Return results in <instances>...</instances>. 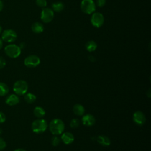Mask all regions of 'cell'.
Listing matches in <instances>:
<instances>
[{
    "label": "cell",
    "mask_w": 151,
    "mask_h": 151,
    "mask_svg": "<svg viewBox=\"0 0 151 151\" xmlns=\"http://www.w3.org/2000/svg\"><path fill=\"white\" fill-rule=\"evenodd\" d=\"M49 130L53 135L61 134L65 129V124L60 119H54L51 120L48 125Z\"/></svg>",
    "instance_id": "6da1fadb"
},
{
    "label": "cell",
    "mask_w": 151,
    "mask_h": 151,
    "mask_svg": "<svg viewBox=\"0 0 151 151\" xmlns=\"http://www.w3.org/2000/svg\"><path fill=\"white\" fill-rule=\"evenodd\" d=\"M48 127V124L45 120L38 119L35 120L31 124V129L32 132L37 134L44 133Z\"/></svg>",
    "instance_id": "7a4b0ae2"
},
{
    "label": "cell",
    "mask_w": 151,
    "mask_h": 151,
    "mask_svg": "<svg viewBox=\"0 0 151 151\" xmlns=\"http://www.w3.org/2000/svg\"><path fill=\"white\" fill-rule=\"evenodd\" d=\"M4 52L8 57L16 58L20 55L21 53V49L19 48V45L10 43L5 46L4 48Z\"/></svg>",
    "instance_id": "3957f363"
},
{
    "label": "cell",
    "mask_w": 151,
    "mask_h": 151,
    "mask_svg": "<svg viewBox=\"0 0 151 151\" xmlns=\"http://www.w3.org/2000/svg\"><path fill=\"white\" fill-rule=\"evenodd\" d=\"M28 90V85L26 81L19 80L16 81L13 85V91L18 96H23Z\"/></svg>",
    "instance_id": "277c9868"
},
{
    "label": "cell",
    "mask_w": 151,
    "mask_h": 151,
    "mask_svg": "<svg viewBox=\"0 0 151 151\" xmlns=\"http://www.w3.org/2000/svg\"><path fill=\"white\" fill-rule=\"evenodd\" d=\"M17 38V32L12 29H6L2 31L1 33V39L4 42L12 43Z\"/></svg>",
    "instance_id": "5b68a950"
},
{
    "label": "cell",
    "mask_w": 151,
    "mask_h": 151,
    "mask_svg": "<svg viewBox=\"0 0 151 151\" xmlns=\"http://www.w3.org/2000/svg\"><path fill=\"white\" fill-rule=\"evenodd\" d=\"M80 7L82 11L87 14H93L96 10V4L93 0H82Z\"/></svg>",
    "instance_id": "8992f818"
},
{
    "label": "cell",
    "mask_w": 151,
    "mask_h": 151,
    "mask_svg": "<svg viewBox=\"0 0 151 151\" xmlns=\"http://www.w3.org/2000/svg\"><path fill=\"white\" fill-rule=\"evenodd\" d=\"M24 63L28 68H34L40 64V58L36 55H30L24 59Z\"/></svg>",
    "instance_id": "52a82bcc"
},
{
    "label": "cell",
    "mask_w": 151,
    "mask_h": 151,
    "mask_svg": "<svg viewBox=\"0 0 151 151\" xmlns=\"http://www.w3.org/2000/svg\"><path fill=\"white\" fill-rule=\"evenodd\" d=\"M104 19L103 15L100 12H94L91 17V23L92 25L96 27L99 28L104 24Z\"/></svg>",
    "instance_id": "ba28073f"
},
{
    "label": "cell",
    "mask_w": 151,
    "mask_h": 151,
    "mask_svg": "<svg viewBox=\"0 0 151 151\" xmlns=\"http://www.w3.org/2000/svg\"><path fill=\"white\" fill-rule=\"evenodd\" d=\"M54 18V11L49 8H44L41 13V19L44 23L50 22Z\"/></svg>",
    "instance_id": "9c48e42d"
},
{
    "label": "cell",
    "mask_w": 151,
    "mask_h": 151,
    "mask_svg": "<svg viewBox=\"0 0 151 151\" xmlns=\"http://www.w3.org/2000/svg\"><path fill=\"white\" fill-rule=\"evenodd\" d=\"M133 120L136 124L138 126H143L146 123V117L142 111L137 110L134 112L133 114Z\"/></svg>",
    "instance_id": "30bf717a"
},
{
    "label": "cell",
    "mask_w": 151,
    "mask_h": 151,
    "mask_svg": "<svg viewBox=\"0 0 151 151\" xmlns=\"http://www.w3.org/2000/svg\"><path fill=\"white\" fill-rule=\"evenodd\" d=\"M81 122L84 126H92L96 123V119L91 114H86L83 115Z\"/></svg>",
    "instance_id": "8fae6325"
},
{
    "label": "cell",
    "mask_w": 151,
    "mask_h": 151,
    "mask_svg": "<svg viewBox=\"0 0 151 151\" xmlns=\"http://www.w3.org/2000/svg\"><path fill=\"white\" fill-rule=\"evenodd\" d=\"M19 98L16 94H11L8 96L5 99V103L10 106H15L19 102Z\"/></svg>",
    "instance_id": "7c38bea8"
},
{
    "label": "cell",
    "mask_w": 151,
    "mask_h": 151,
    "mask_svg": "<svg viewBox=\"0 0 151 151\" xmlns=\"http://www.w3.org/2000/svg\"><path fill=\"white\" fill-rule=\"evenodd\" d=\"M61 139L65 145H70L74 142V136L71 132H66L62 133Z\"/></svg>",
    "instance_id": "4fadbf2b"
},
{
    "label": "cell",
    "mask_w": 151,
    "mask_h": 151,
    "mask_svg": "<svg viewBox=\"0 0 151 151\" xmlns=\"http://www.w3.org/2000/svg\"><path fill=\"white\" fill-rule=\"evenodd\" d=\"M97 142L103 146H109L111 144V141L109 137L104 135H99L97 136Z\"/></svg>",
    "instance_id": "5bb4252c"
},
{
    "label": "cell",
    "mask_w": 151,
    "mask_h": 151,
    "mask_svg": "<svg viewBox=\"0 0 151 151\" xmlns=\"http://www.w3.org/2000/svg\"><path fill=\"white\" fill-rule=\"evenodd\" d=\"M73 111L76 115L78 116H82L84 114L85 109L82 104L77 103L74 105L73 107Z\"/></svg>",
    "instance_id": "9a60e30c"
},
{
    "label": "cell",
    "mask_w": 151,
    "mask_h": 151,
    "mask_svg": "<svg viewBox=\"0 0 151 151\" xmlns=\"http://www.w3.org/2000/svg\"><path fill=\"white\" fill-rule=\"evenodd\" d=\"M33 113L36 117L41 119L45 115V111L42 107L40 106H37L34 109Z\"/></svg>",
    "instance_id": "2e32d148"
},
{
    "label": "cell",
    "mask_w": 151,
    "mask_h": 151,
    "mask_svg": "<svg viewBox=\"0 0 151 151\" xmlns=\"http://www.w3.org/2000/svg\"><path fill=\"white\" fill-rule=\"evenodd\" d=\"M31 30L35 34H40L44 31V26L40 22H34L31 25Z\"/></svg>",
    "instance_id": "e0dca14e"
},
{
    "label": "cell",
    "mask_w": 151,
    "mask_h": 151,
    "mask_svg": "<svg viewBox=\"0 0 151 151\" xmlns=\"http://www.w3.org/2000/svg\"><path fill=\"white\" fill-rule=\"evenodd\" d=\"M9 89L8 85L3 82H0V96H5L9 93Z\"/></svg>",
    "instance_id": "ac0fdd59"
},
{
    "label": "cell",
    "mask_w": 151,
    "mask_h": 151,
    "mask_svg": "<svg viewBox=\"0 0 151 151\" xmlns=\"http://www.w3.org/2000/svg\"><path fill=\"white\" fill-rule=\"evenodd\" d=\"M36 99V96L31 93H27L26 94H24V100L27 103H33L35 101Z\"/></svg>",
    "instance_id": "d6986e66"
},
{
    "label": "cell",
    "mask_w": 151,
    "mask_h": 151,
    "mask_svg": "<svg viewBox=\"0 0 151 151\" xmlns=\"http://www.w3.org/2000/svg\"><path fill=\"white\" fill-rule=\"evenodd\" d=\"M97 47V45L96 42L93 40L88 41L86 44V48L89 52H93V51H95L96 50Z\"/></svg>",
    "instance_id": "ffe728a7"
},
{
    "label": "cell",
    "mask_w": 151,
    "mask_h": 151,
    "mask_svg": "<svg viewBox=\"0 0 151 151\" xmlns=\"http://www.w3.org/2000/svg\"><path fill=\"white\" fill-rule=\"evenodd\" d=\"M64 5L61 2H55L52 4V8L55 12H61L64 9Z\"/></svg>",
    "instance_id": "44dd1931"
},
{
    "label": "cell",
    "mask_w": 151,
    "mask_h": 151,
    "mask_svg": "<svg viewBox=\"0 0 151 151\" xmlns=\"http://www.w3.org/2000/svg\"><path fill=\"white\" fill-rule=\"evenodd\" d=\"M61 142L60 139L56 135H54L51 139V143L53 146H57L60 145Z\"/></svg>",
    "instance_id": "7402d4cb"
},
{
    "label": "cell",
    "mask_w": 151,
    "mask_h": 151,
    "mask_svg": "<svg viewBox=\"0 0 151 151\" xmlns=\"http://www.w3.org/2000/svg\"><path fill=\"white\" fill-rule=\"evenodd\" d=\"M79 125H80V120L78 119L74 118L70 121V126L73 129L77 128L79 126Z\"/></svg>",
    "instance_id": "603a6c76"
},
{
    "label": "cell",
    "mask_w": 151,
    "mask_h": 151,
    "mask_svg": "<svg viewBox=\"0 0 151 151\" xmlns=\"http://www.w3.org/2000/svg\"><path fill=\"white\" fill-rule=\"evenodd\" d=\"M36 4L39 7L44 8L47 5V1L46 0H36Z\"/></svg>",
    "instance_id": "cb8c5ba5"
},
{
    "label": "cell",
    "mask_w": 151,
    "mask_h": 151,
    "mask_svg": "<svg viewBox=\"0 0 151 151\" xmlns=\"http://www.w3.org/2000/svg\"><path fill=\"white\" fill-rule=\"evenodd\" d=\"M6 147V143L5 140L0 137V150H2Z\"/></svg>",
    "instance_id": "d4e9b609"
},
{
    "label": "cell",
    "mask_w": 151,
    "mask_h": 151,
    "mask_svg": "<svg viewBox=\"0 0 151 151\" xmlns=\"http://www.w3.org/2000/svg\"><path fill=\"white\" fill-rule=\"evenodd\" d=\"M6 64V63L5 60L3 57L0 56V69L4 68L5 67Z\"/></svg>",
    "instance_id": "484cf974"
},
{
    "label": "cell",
    "mask_w": 151,
    "mask_h": 151,
    "mask_svg": "<svg viewBox=\"0 0 151 151\" xmlns=\"http://www.w3.org/2000/svg\"><path fill=\"white\" fill-rule=\"evenodd\" d=\"M6 120V116L5 114L0 111V123H3Z\"/></svg>",
    "instance_id": "4316f807"
},
{
    "label": "cell",
    "mask_w": 151,
    "mask_h": 151,
    "mask_svg": "<svg viewBox=\"0 0 151 151\" xmlns=\"http://www.w3.org/2000/svg\"><path fill=\"white\" fill-rule=\"evenodd\" d=\"M106 4V0H96V5L99 7L103 6Z\"/></svg>",
    "instance_id": "83f0119b"
},
{
    "label": "cell",
    "mask_w": 151,
    "mask_h": 151,
    "mask_svg": "<svg viewBox=\"0 0 151 151\" xmlns=\"http://www.w3.org/2000/svg\"><path fill=\"white\" fill-rule=\"evenodd\" d=\"M4 2L2 0H0V12L2 11L3 8H4Z\"/></svg>",
    "instance_id": "f1b7e54d"
},
{
    "label": "cell",
    "mask_w": 151,
    "mask_h": 151,
    "mask_svg": "<svg viewBox=\"0 0 151 151\" xmlns=\"http://www.w3.org/2000/svg\"><path fill=\"white\" fill-rule=\"evenodd\" d=\"M19 48H20L21 50H22V48H24L25 47V42H21L20 44L19 45Z\"/></svg>",
    "instance_id": "f546056e"
},
{
    "label": "cell",
    "mask_w": 151,
    "mask_h": 151,
    "mask_svg": "<svg viewBox=\"0 0 151 151\" xmlns=\"http://www.w3.org/2000/svg\"><path fill=\"white\" fill-rule=\"evenodd\" d=\"M88 60H89L90 61H91V62H94V61H95V60H96L95 57H94L92 56V55L88 56Z\"/></svg>",
    "instance_id": "4dcf8cb0"
},
{
    "label": "cell",
    "mask_w": 151,
    "mask_h": 151,
    "mask_svg": "<svg viewBox=\"0 0 151 151\" xmlns=\"http://www.w3.org/2000/svg\"><path fill=\"white\" fill-rule=\"evenodd\" d=\"M3 42H4V41H2V40L1 39V38H0V50H1L2 48V47H3V45H4Z\"/></svg>",
    "instance_id": "1f68e13d"
},
{
    "label": "cell",
    "mask_w": 151,
    "mask_h": 151,
    "mask_svg": "<svg viewBox=\"0 0 151 151\" xmlns=\"http://www.w3.org/2000/svg\"><path fill=\"white\" fill-rule=\"evenodd\" d=\"M14 151H27V150H26L25 149H22V148H18V149H16L15 150H14Z\"/></svg>",
    "instance_id": "d6a6232c"
},
{
    "label": "cell",
    "mask_w": 151,
    "mask_h": 151,
    "mask_svg": "<svg viewBox=\"0 0 151 151\" xmlns=\"http://www.w3.org/2000/svg\"><path fill=\"white\" fill-rule=\"evenodd\" d=\"M146 95L147 96V97H148L149 98L150 97V88L148 90V91H147Z\"/></svg>",
    "instance_id": "836d02e7"
},
{
    "label": "cell",
    "mask_w": 151,
    "mask_h": 151,
    "mask_svg": "<svg viewBox=\"0 0 151 151\" xmlns=\"http://www.w3.org/2000/svg\"><path fill=\"white\" fill-rule=\"evenodd\" d=\"M2 31H3V30H2V27L0 25V34H1Z\"/></svg>",
    "instance_id": "e575fe53"
},
{
    "label": "cell",
    "mask_w": 151,
    "mask_h": 151,
    "mask_svg": "<svg viewBox=\"0 0 151 151\" xmlns=\"http://www.w3.org/2000/svg\"><path fill=\"white\" fill-rule=\"evenodd\" d=\"M2 129L0 128V134H1V133H2Z\"/></svg>",
    "instance_id": "d590c367"
}]
</instances>
